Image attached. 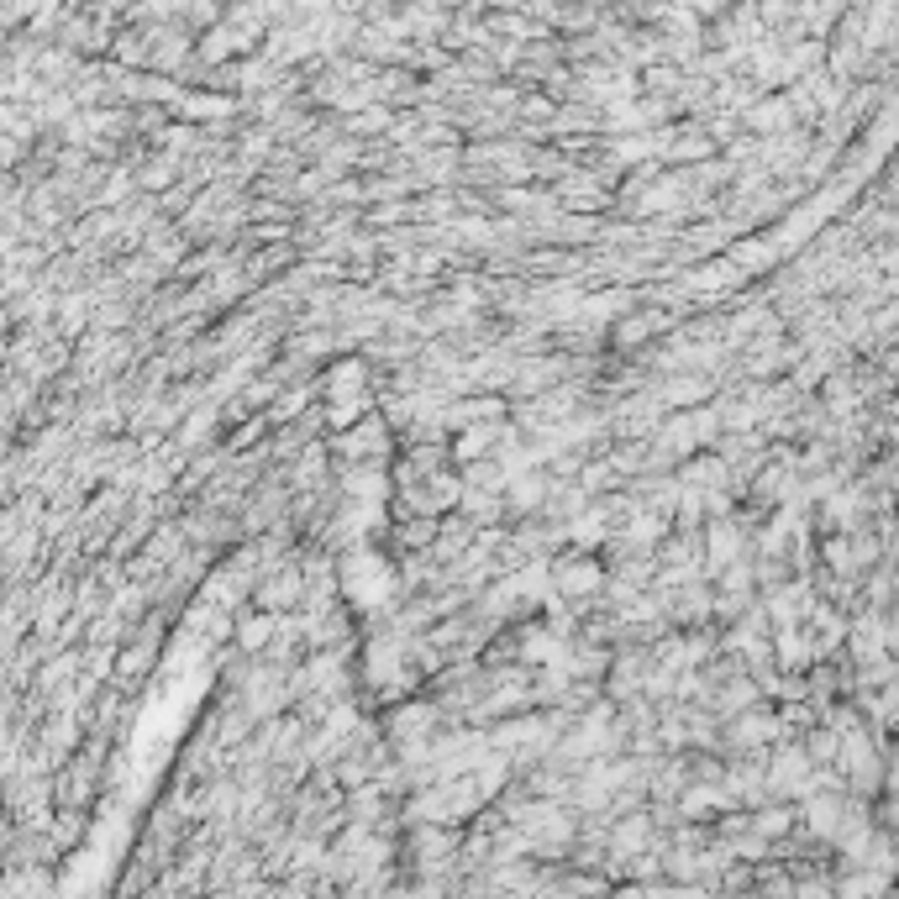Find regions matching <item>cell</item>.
Wrapping results in <instances>:
<instances>
[{"label": "cell", "mask_w": 899, "mask_h": 899, "mask_svg": "<svg viewBox=\"0 0 899 899\" xmlns=\"http://www.w3.org/2000/svg\"><path fill=\"white\" fill-rule=\"evenodd\" d=\"M821 784V773H815V758L805 747H779V758H773V773H768V794L773 800H794V794H810Z\"/></svg>", "instance_id": "obj_1"}, {"label": "cell", "mask_w": 899, "mask_h": 899, "mask_svg": "<svg viewBox=\"0 0 899 899\" xmlns=\"http://www.w3.org/2000/svg\"><path fill=\"white\" fill-rule=\"evenodd\" d=\"M605 584H610V574L595 558H558L553 563V589L563 600H589V595H600Z\"/></svg>", "instance_id": "obj_2"}, {"label": "cell", "mask_w": 899, "mask_h": 899, "mask_svg": "<svg viewBox=\"0 0 899 899\" xmlns=\"http://www.w3.org/2000/svg\"><path fill=\"white\" fill-rule=\"evenodd\" d=\"M779 715H768V710H742V715H731L726 721V752H758V747H768L773 737H779Z\"/></svg>", "instance_id": "obj_3"}, {"label": "cell", "mask_w": 899, "mask_h": 899, "mask_svg": "<svg viewBox=\"0 0 899 899\" xmlns=\"http://www.w3.org/2000/svg\"><path fill=\"white\" fill-rule=\"evenodd\" d=\"M652 815L647 810H631V815H621L616 826H610V857H647V847H652Z\"/></svg>", "instance_id": "obj_4"}, {"label": "cell", "mask_w": 899, "mask_h": 899, "mask_svg": "<svg viewBox=\"0 0 899 899\" xmlns=\"http://www.w3.org/2000/svg\"><path fill=\"white\" fill-rule=\"evenodd\" d=\"M505 432H510L505 421H474V426H463V437L453 442V458H458V463H484V458H495L500 442H505Z\"/></svg>", "instance_id": "obj_5"}, {"label": "cell", "mask_w": 899, "mask_h": 899, "mask_svg": "<svg viewBox=\"0 0 899 899\" xmlns=\"http://www.w3.org/2000/svg\"><path fill=\"white\" fill-rule=\"evenodd\" d=\"M300 595H305V574H300L295 563L274 568V574L258 584V605H263V610H279V616H284L290 605H300Z\"/></svg>", "instance_id": "obj_6"}, {"label": "cell", "mask_w": 899, "mask_h": 899, "mask_svg": "<svg viewBox=\"0 0 899 899\" xmlns=\"http://www.w3.org/2000/svg\"><path fill=\"white\" fill-rule=\"evenodd\" d=\"M269 637H279V610H263V616H242L237 621V642L248 652H269Z\"/></svg>", "instance_id": "obj_7"}, {"label": "cell", "mask_w": 899, "mask_h": 899, "mask_svg": "<svg viewBox=\"0 0 899 899\" xmlns=\"http://www.w3.org/2000/svg\"><path fill=\"white\" fill-rule=\"evenodd\" d=\"M652 326H663V316H626V321L616 326V347H637V342H647Z\"/></svg>", "instance_id": "obj_8"}, {"label": "cell", "mask_w": 899, "mask_h": 899, "mask_svg": "<svg viewBox=\"0 0 899 899\" xmlns=\"http://www.w3.org/2000/svg\"><path fill=\"white\" fill-rule=\"evenodd\" d=\"M752 826H758L768 842H779V836L789 831V810H779V805H768V810H752Z\"/></svg>", "instance_id": "obj_9"}]
</instances>
